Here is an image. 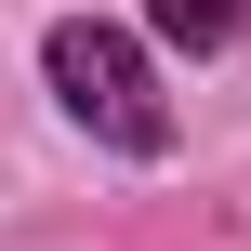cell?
<instances>
[{
  "label": "cell",
  "mask_w": 251,
  "mask_h": 251,
  "mask_svg": "<svg viewBox=\"0 0 251 251\" xmlns=\"http://www.w3.org/2000/svg\"><path fill=\"white\" fill-rule=\"evenodd\" d=\"M40 66H53V106H66L93 146H119V159H159V146H172V93H159V66H146L119 26L66 13V26L40 40Z\"/></svg>",
  "instance_id": "cell-1"
},
{
  "label": "cell",
  "mask_w": 251,
  "mask_h": 251,
  "mask_svg": "<svg viewBox=\"0 0 251 251\" xmlns=\"http://www.w3.org/2000/svg\"><path fill=\"white\" fill-rule=\"evenodd\" d=\"M146 26H159L172 53H225V40L251 26V0H146Z\"/></svg>",
  "instance_id": "cell-2"
}]
</instances>
